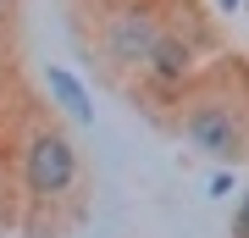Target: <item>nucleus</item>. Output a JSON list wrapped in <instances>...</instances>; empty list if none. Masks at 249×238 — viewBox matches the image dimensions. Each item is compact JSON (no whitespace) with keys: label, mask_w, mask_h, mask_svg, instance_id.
<instances>
[{"label":"nucleus","mask_w":249,"mask_h":238,"mask_svg":"<svg viewBox=\"0 0 249 238\" xmlns=\"http://www.w3.org/2000/svg\"><path fill=\"white\" fill-rule=\"evenodd\" d=\"M45 83H50V94L67 106V116H72V122H94V111H89V94H83V83L72 78L67 67H50V72H45Z\"/></svg>","instance_id":"5"},{"label":"nucleus","mask_w":249,"mask_h":238,"mask_svg":"<svg viewBox=\"0 0 249 238\" xmlns=\"http://www.w3.org/2000/svg\"><path fill=\"white\" fill-rule=\"evenodd\" d=\"M139 78L144 83H155V89H183L188 78H194V44L183 39V28H160V39L150 44V55H144V67H139Z\"/></svg>","instance_id":"4"},{"label":"nucleus","mask_w":249,"mask_h":238,"mask_svg":"<svg viewBox=\"0 0 249 238\" xmlns=\"http://www.w3.org/2000/svg\"><path fill=\"white\" fill-rule=\"evenodd\" d=\"M183 139L205 150L211 161H227V166H238L249 155V106L238 89L227 83H199L194 94L183 100V116H178Z\"/></svg>","instance_id":"2"},{"label":"nucleus","mask_w":249,"mask_h":238,"mask_svg":"<svg viewBox=\"0 0 249 238\" xmlns=\"http://www.w3.org/2000/svg\"><path fill=\"white\" fill-rule=\"evenodd\" d=\"M232 238H249V194L238 200V216H232Z\"/></svg>","instance_id":"7"},{"label":"nucleus","mask_w":249,"mask_h":238,"mask_svg":"<svg viewBox=\"0 0 249 238\" xmlns=\"http://www.w3.org/2000/svg\"><path fill=\"white\" fill-rule=\"evenodd\" d=\"M17 183L28 211H78L83 205V155L55 111H34L17 133Z\"/></svg>","instance_id":"1"},{"label":"nucleus","mask_w":249,"mask_h":238,"mask_svg":"<svg viewBox=\"0 0 249 238\" xmlns=\"http://www.w3.org/2000/svg\"><path fill=\"white\" fill-rule=\"evenodd\" d=\"M160 28H166V17H160L155 6L106 0V11H100V22H94V50H100V61L111 72H139L144 55H150V44L160 39Z\"/></svg>","instance_id":"3"},{"label":"nucleus","mask_w":249,"mask_h":238,"mask_svg":"<svg viewBox=\"0 0 249 238\" xmlns=\"http://www.w3.org/2000/svg\"><path fill=\"white\" fill-rule=\"evenodd\" d=\"M17 17H22V0H0V39H11Z\"/></svg>","instance_id":"6"}]
</instances>
